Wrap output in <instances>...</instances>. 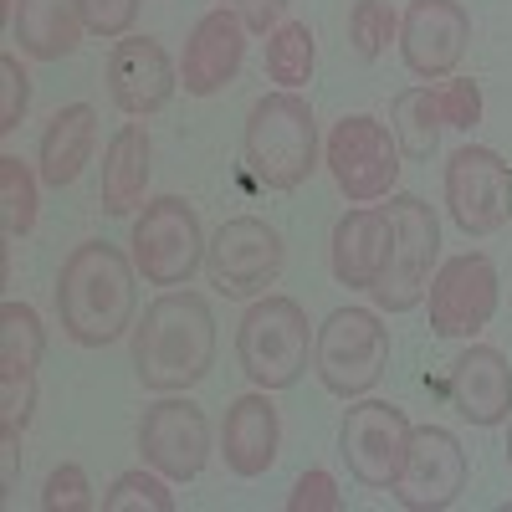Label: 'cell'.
<instances>
[{
  "instance_id": "cell-1",
  "label": "cell",
  "mask_w": 512,
  "mask_h": 512,
  "mask_svg": "<svg viewBox=\"0 0 512 512\" xmlns=\"http://www.w3.org/2000/svg\"><path fill=\"white\" fill-rule=\"evenodd\" d=\"M139 267L113 241H82L67 251L57 272V318L77 349H108L134 333L139 313Z\"/></svg>"
},
{
  "instance_id": "cell-2",
  "label": "cell",
  "mask_w": 512,
  "mask_h": 512,
  "mask_svg": "<svg viewBox=\"0 0 512 512\" xmlns=\"http://www.w3.org/2000/svg\"><path fill=\"white\" fill-rule=\"evenodd\" d=\"M216 369V313L200 292L169 287L134 323V374L154 395H185Z\"/></svg>"
},
{
  "instance_id": "cell-3",
  "label": "cell",
  "mask_w": 512,
  "mask_h": 512,
  "mask_svg": "<svg viewBox=\"0 0 512 512\" xmlns=\"http://www.w3.org/2000/svg\"><path fill=\"white\" fill-rule=\"evenodd\" d=\"M246 169L267 190H297L313 169H318V118L303 93H267L256 98L246 113V134H241Z\"/></svg>"
},
{
  "instance_id": "cell-4",
  "label": "cell",
  "mask_w": 512,
  "mask_h": 512,
  "mask_svg": "<svg viewBox=\"0 0 512 512\" xmlns=\"http://www.w3.org/2000/svg\"><path fill=\"white\" fill-rule=\"evenodd\" d=\"M313 328L297 297L262 292L236 323V364L251 379V390H292L308 369Z\"/></svg>"
},
{
  "instance_id": "cell-5",
  "label": "cell",
  "mask_w": 512,
  "mask_h": 512,
  "mask_svg": "<svg viewBox=\"0 0 512 512\" xmlns=\"http://www.w3.org/2000/svg\"><path fill=\"white\" fill-rule=\"evenodd\" d=\"M384 216H390V262L369 297L379 313H410L425 303L441 262V216L420 195H384Z\"/></svg>"
},
{
  "instance_id": "cell-6",
  "label": "cell",
  "mask_w": 512,
  "mask_h": 512,
  "mask_svg": "<svg viewBox=\"0 0 512 512\" xmlns=\"http://www.w3.org/2000/svg\"><path fill=\"white\" fill-rule=\"evenodd\" d=\"M390 369V328L374 308H333L313 333V374L328 395L359 400Z\"/></svg>"
},
{
  "instance_id": "cell-7",
  "label": "cell",
  "mask_w": 512,
  "mask_h": 512,
  "mask_svg": "<svg viewBox=\"0 0 512 512\" xmlns=\"http://www.w3.org/2000/svg\"><path fill=\"white\" fill-rule=\"evenodd\" d=\"M128 256L149 287H190V277L205 267V226L200 210L180 195H154L134 216L128 231Z\"/></svg>"
},
{
  "instance_id": "cell-8",
  "label": "cell",
  "mask_w": 512,
  "mask_h": 512,
  "mask_svg": "<svg viewBox=\"0 0 512 512\" xmlns=\"http://www.w3.org/2000/svg\"><path fill=\"white\" fill-rule=\"evenodd\" d=\"M400 144L390 134V123H379L369 113H344L328 128V144H323V164L349 205H369L395 195L400 180Z\"/></svg>"
},
{
  "instance_id": "cell-9",
  "label": "cell",
  "mask_w": 512,
  "mask_h": 512,
  "mask_svg": "<svg viewBox=\"0 0 512 512\" xmlns=\"http://www.w3.org/2000/svg\"><path fill=\"white\" fill-rule=\"evenodd\" d=\"M287 262L282 231L267 226L262 216H231L216 226V236L205 241V272L210 287L231 303H246V297H262Z\"/></svg>"
},
{
  "instance_id": "cell-10",
  "label": "cell",
  "mask_w": 512,
  "mask_h": 512,
  "mask_svg": "<svg viewBox=\"0 0 512 512\" xmlns=\"http://www.w3.org/2000/svg\"><path fill=\"white\" fill-rule=\"evenodd\" d=\"M410 415L390 400H354L338 425V456L349 461V477L369 492H390L410 451Z\"/></svg>"
},
{
  "instance_id": "cell-11",
  "label": "cell",
  "mask_w": 512,
  "mask_h": 512,
  "mask_svg": "<svg viewBox=\"0 0 512 512\" xmlns=\"http://www.w3.org/2000/svg\"><path fill=\"white\" fill-rule=\"evenodd\" d=\"M446 210L461 236H497L512 221V164L487 144H461L446 159Z\"/></svg>"
},
{
  "instance_id": "cell-12",
  "label": "cell",
  "mask_w": 512,
  "mask_h": 512,
  "mask_svg": "<svg viewBox=\"0 0 512 512\" xmlns=\"http://www.w3.org/2000/svg\"><path fill=\"white\" fill-rule=\"evenodd\" d=\"M497 267L487 251H461L451 262L436 267L431 287H425V303H431V333L436 338H477L492 313H497Z\"/></svg>"
},
{
  "instance_id": "cell-13",
  "label": "cell",
  "mask_w": 512,
  "mask_h": 512,
  "mask_svg": "<svg viewBox=\"0 0 512 512\" xmlns=\"http://www.w3.org/2000/svg\"><path fill=\"white\" fill-rule=\"evenodd\" d=\"M139 456L169 482H195L210 461V420L190 395H159L139 415Z\"/></svg>"
},
{
  "instance_id": "cell-14",
  "label": "cell",
  "mask_w": 512,
  "mask_h": 512,
  "mask_svg": "<svg viewBox=\"0 0 512 512\" xmlns=\"http://www.w3.org/2000/svg\"><path fill=\"white\" fill-rule=\"evenodd\" d=\"M466 477H472V461L446 425H415L405 466L390 482V497L410 512H446L466 492Z\"/></svg>"
},
{
  "instance_id": "cell-15",
  "label": "cell",
  "mask_w": 512,
  "mask_h": 512,
  "mask_svg": "<svg viewBox=\"0 0 512 512\" xmlns=\"http://www.w3.org/2000/svg\"><path fill=\"white\" fill-rule=\"evenodd\" d=\"M472 41V11L461 0H410L400 16V57L410 77L441 82L461 67Z\"/></svg>"
},
{
  "instance_id": "cell-16",
  "label": "cell",
  "mask_w": 512,
  "mask_h": 512,
  "mask_svg": "<svg viewBox=\"0 0 512 512\" xmlns=\"http://www.w3.org/2000/svg\"><path fill=\"white\" fill-rule=\"evenodd\" d=\"M180 88V67L154 36H118L108 52V98L123 118H154Z\"/></svg>"
},
{
  "instance_id": "cell-17",
  "label": "cell",
  "mask_w": 512,
  "mask_h": 512,
  "mask_svg": "<svg viewBox=\"0 0 512 512\" xmlns=\"http://www.w3.org/2000/svg\"><path fill=\"white\" fill-rule=\"evenodd\" d=\"M246 21L236 16V11H226V6H216V11H205L200 21H195V31H190V41H185V57H180V88L190 93V98H216V93H226L231 82H236V72H241V62H246Z\"/></svg>"
},
{
  "instance_id": "cell-18",
  "label": "cell",
  "mask_w": 512,
  "mask_h": 512,
  "mask_svg": "<svg viewBox=\"0 0 512 512\" xmlns=\"http://www.w3.org/2000/svg\"><path fill=\"white\" fill-rule=\"evenodd\" d=\"M390 262V216L384 205H354L333 221V241H328V267L333 282L349 292H369Z\"/></svg>"
},
{
  "instance_id": "cell-19",
  "label": "cell",
  "mask_w": 512,
  "mask_h": 512,
  "mask_svg": "<svg viewBox=\"0 0 512 512\" xmlns=\"http://www.w3.org/2000/svg\"><path fill=\"white\" fill-rule=\"evenodd\" d=\"M282 451V415L272 405V390L236 395L226 420H221V456L236 477H267Z\"/></svg>"
},
{
  "instance_id": "cell-20",
  "label": "cell",
  "mask_w": 512,
  "mask_h": 512,
  "mask_svg": "<svg viewBox=\"0 0 512 512\" xmlns=\"http://www.w3.org/2000/svg\"><path fill=\"white\" fill-rule=\"evenodd\" d=\"M451 405L472 420V425H502L512 415V364L502 349L492 344H472L461 349L446 379Z\"/></svg>"
},
{
  "instance_id": "cell-21",
  "label": "cell",
  "mask_w": 512,
  "mask_h": 512,
  "mask_svg": "<svg viewBox=\"0 0 512 512\" xmlns=\"http://www.w3.org/2000/svg\"><path fill=\"white\" fill-rule=\"evenodd\" d=\"M93 144H98V108L93 103H67L47 118L41 128V144H36V169H41V185L52 190H67L82 164L93 159Z\"/></svg>"
},
{
  "instance_id": "cell-22",
  "label": "cell",
  "mask_w": 512,
  "mask_h": 512,
  "mask_svg": "<svg viewBox=\"0 0 512 512\" xmlns=\"http://www.w3.org/2000/svg\"><path fill=\"white\" fill-rule=\"evenodd\" d=\"M154 159V144H149V128L144 118L123 123L118 134L108 139L103 149V180H98V200L108 216H134L144 205V190H149V164Z\"/></svg>"
},
{
  "instance_id": "cell-23",
  "label": "cell",
  "mask_w": 512,
  "mask_h": 512,
  "mask_svg": "<svg viewBox=\"0 0 512 512\" xmlns=\"http://www.w3.org/2000/svg\"><path fill=\"white\" fill-rule=\"evenodd\" d=\"M82 0H16L11 36L31 62H62L82 47Z\"/></svg>"
},
{
  "instance_id": "cell-24",
  "label": "cell",
  "mask_w": 512,
  "mask_h": 512,
  "mask_svg": "<svg viewBox=\"0 0 512 512\" xmlns=\"http://www.w3.org/2000/svg\"><path fill=\"white\" fill-rule=\"evenodd\" d=\"M441 128H446V118L436 108V88H431V82H415V88L395 93V103H390V134H395L405 159H431L441 149Z\"/></svg>"
},
{
  "instance_id": "cell-25",
  "label": "cell",
  "mask_w": 512,
  "mask_h": 512,
  "mask_svg": "<svg viewBox=\"0 0 512 512\" xmlns=\"http://www.w3.org/2000/svg\"><path fill=\"white\" fill-rule=\"evenodd\" d=\"M41 354H47V328H41V313L31 303L6 297V303H0V379L36 374Z\"/></svg>"
},
{
  "instance_id": "cell-26",
  "label": "cell",
  "mask_w": 512,
  "mask_h": 512,
  "mask_svg": "<svg viewBox=\"0 0 512 512\" xmlns=\"http://www.w3.org/2000/svg\"><path fill=\"white\" fill-rule=\"evenodd\" d=\"M313 62H318V41H313V26L308 21H282L272 36H267V77L277 88L297 93L313 82Z\"/></svg>"
},
{
  "instance_id": "cell-27",
  "label": "cell",
  "mask_w": 512,
  "mask_h": 512,
  "mask_svg": "<svg viewBox=\"0 0 512 512\" xmlns=\"http://www.w3.org/2000/svg\"><path fill=\"white\" fill-rule=\"evenodd\" d=\"M36 185L41 169H31L21 154H0V221H6V241H21L36 231Z\"/></svg>"
},
{
  "instance_id": "cell-28",
  "label": "cell",
  "mask_w": 512,
  "mask_h": 512,
  "mask_svg": "<svg viewBox=\"0 0 512 512\" xmlns=\"http://www.w3.org/2000/svg\"><path fill=\"white\" fill-rule=\"evenodd\" d=\"M390 41H400V11L390 0H354L349 6V47L374 62L390 52Z\"/></svg>"
},
{
  "instance_id": "cell-29",
  "label": "cell",
  "mask_w": 512,
  "mask_h": 512,
  "mask_svg": "<svg viewBox=\"0 0 512 512\" xmlns=\"http://www.w3.org/2000/svg\"><path fill=\"white\" fill-rule=\"evenodd\" d=\"M103 512H175V492H169V477H159L154 466L144 472H123L113 477V487L103 492Z\"/></svg>"
},
{
  "instance_id": "cell-30",
  "label": "cell",
  "mask_w": 512,
  "mask_h": 512,
  "mask_svg": "<svg viewBox=\"0 0 512 512\" xmlns=\"http://www.w3.org/2000/svg\"><path fill=\"white\" fill-rule=\"evenodd\" d=\"M93 507H98V497L88 487V472L77 461L52 466L47 487H41V512H93Z\"/></svg>"
},
{
  "instance_id": "cell-31",
  "label": "cell",
  "mask_w": 512,
  "mask_h": 512,
  "mask_svg": "<svg viewBox=\"0 0 512 512\" xmlns=\"http://www.w3.org/2000/svg\"><path fill=\"white\" fill-rule=\"evenodd\" d=\"M436 108L446 118V128H456V134H472V128L482 123V88L472 77H446L436 88Z\"/></svg>"
},
{
  "instance_id": "cell-32",
  "label": "cell",
  "mask_w": 512,
  "mask_h": 512,
  "mask_svg": "<svg viewBox=\"0 0 512 512\" xmlns=\"http://www.w3.org/2000/svg\"><path fill=\"white\" fill-rule=\"evenodd\" d=\"M31 108V77L16 52H0V134H16Z\"/></svg>"
},
{
  "instance_id": "cell-33",
  "label": "cell",
  "mask_w": 512,
  "mask_h": 512,
  "mask_svg": "<svg viewBox=\"0 0 512 512\" xmlns=\"http://www.w3.org/2000/svg\"><path fill=\"white\" fill-rule=\"evenodd\" d=\"M139 6H144V0H82V21H88V31H93V36L118 41V36L134 31Z\"/></svg>"
},
{
  "instance_id": "cell-34",
  "label": "cell",
  "mask_w": 512,
  "mask_h": 512,
  "mask_svg": "<svg viewBox=\"0 0 512 512\" xmlns=\"http://www.w3.org/2000/svg\"><path fill=\"white\" fill-rule=\"evenodd\" d=\"M338 507H344V497H338V482L323 472V466L303 472L287 492V512H338Z\"/></svg>"
},
{
  "instance_id": "cell-35",
  "label": "cell",
  "mask_w": 512,
  "mask_h": 512,
  "mask_svg": "<svg viewBox=\"0 0 512 512\" xmlns=\"http://www.w3.org/2000/svg\"><path fill=\"white\" fill-rule=\"evenodd\" d=\"M31 410H36V374L0 379V425H6V431H21V436H26Z\"/></svg>"
},
{
  "instance_id": "cell-36",
  "label": "cell",
  "mask_w": 512,
  "mask_h": 512,
  "mask_svg": "<svg viewBox=\"0 0 512 512\" xmlns=\"http://www.w3.org/2000/svg\"><path fill=\"white\" fill-rule=\"evenodd\" d=\"M216 6L236 11V16L246 21V31H256V36H272V31L282 26V16H287L292 0H216Z\"/></svg>"
},
{
  "instance_id": "cell-37",
  "label": "cell",
  "mask_w": 512,
  "mask_h": 512,
  "mask_svg": "<svg viewBox=\"0 0 512 512\" xmlns=\"http://www.w3.org/2000/svg\"><path fill=\"white\" fill-rule=\"evenodd\" d=\"M16 477H21V431L0 425V497L16 492Z\"/></svg>"
},
{
  "instance_id": "cell-38",
  "label": "cell",
  "mask_w": 512,
  "mask_h": 512,
  "mask_svg": "<svg viewBox=\"0 0 512 512\" xmlns=\"http://www.w3.org/2000/svg\"><path fill=\"white\" fill-rule=\"evenodd\" d=\"M507 466H512V431H507Z\"/></svg>"
}]
</instances>
